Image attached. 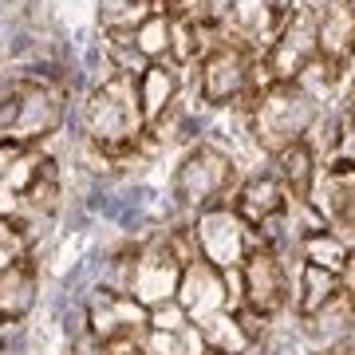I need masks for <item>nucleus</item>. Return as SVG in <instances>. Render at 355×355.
Returning a JSON list of instances; mask_svg holds the SVG:
<instances>
[{"label":"nucleus","instance_id":"1","mask_svg":"<svg viewBox=\"0 0 355 355\" xmlns=\"http://www.w3.org/2000/svg\"><path fill=\"white\" fill-rule=\"evenodd\" d=\"M83 127H87L91 142H99L103 150L111 154V162H119V158H127V154L139 150L142 135H146L139 76L107 71L103 83L91 91L87 107H83Z\"/></svg>","mask_w":355,"mask_h":355},{"label":"nucleus","instance_id":"2","mask_svg":"<svg viewBox=\"0 0 355 355\" xmlns=\"http://www.w3.org/2000/svg\"><path fill=\"white\" fill-rule=\"evenodd\" d=\"M249 127L261 150L280 154L284 146L300 142L308 135V127L316 123V99L304 91V83H272L261 99L249 107Z\"/></svg>","mask_w":355,"mask_h":355},{"label":"nucleus","instance_id":"3","mask_svg":"<svg viewBox=\"0 0 355 355\" xmlns=\"http://www.w3.org/2000/svg\"><path fill=\"white\" fill-rule=\"evenodd\" d=\"M257 44L249 32H229L221 36L202 60V99L209 107H241V99L253 87L257 76Z\"/></svg>","mask_w":355,"mask_h":355},{"label":"nucleus","instance_id":"4","mask_svg":"<svg viewBox=\"0 0 355 355\" xmlns=\"http://www.w3.org/2000/svg\"><path fill=\"white\" fill-rule=\"evenodd\" d=\"M237 186V162L217 146H193L182 166L174 170V198L186 209H214L225 205V198Z\"/></svg>","mask_w":355,"mask_h":355},{"label":"nucleus","instance_id":"5","mask_svg":"<svg viewBox=\"0 0 355 355\" xmlns=\"http://www.w3.org/2000/svg\"><path fill=\"white\" fill-rule=\"evenodd\" d=\"M60 123V99L36 79H20L0 99V139L4 142H32L44 139Z\"/></svg>","mask_w":355,"mask_h":355},{"label":"nucleus","instance_id":"6","mask_svg":"<svg viewBox=\"0 0 355 355\" xmlns=\"http://www.w3.org/2000/svg\"><path fill=\"white\" fill-rule=\"evenodd\" d=\"M355 60V0H328L316 16V64L328 83L343 79Z\"/></svg>","mask_w":355,"mask_h":355},{"label":"nucleus","instance_id":"7","mask_svg":"<svg viewBox=\"0 0 355 355\" xmlns=\"http://www.w3.org/2000/svg\"><path fill=\"white\" fill-rule=\"evenodd\" d=\"M241 280H245V304L257 308L261 316H272L288 300V277L284 261L268 241H253L241 261Z\"/></svg>","mask_w":355,"mask_h":355},{"label":"nucleus","instance_id":"8","mask_svg":"<svg viewBox=\"0 0 355 355\" xmlns=\"http://www.w3.org/2000/svg\"><path fill=\"white\" fill-rule=\"evenodd\" d=\"M193 237H198V253L209 261L214 268L229 272V268H237L249 253V233H245V221L229 205H214V209H205L198 217V229H193Z\"/></svg>","mask_w":355,"mask_h":355},{"label":"nucleus","instance_id":"9","mask_svg":"<svg viewBox=\"0 0 355 355\" xmlns=\"http://www.w3.org/2000/svg\"><path fill=\"white\" fill-rule=\"evenodd\" d=\"M316 16L296 8L288 20V28L280 32V40L265 51V67L272 71L277 83H296L308 67L316 64Z\"/></svg>","mask_w":355,"mask_h":355},{"label":"nucleus","instance_id":"10","mask_svg":"<svg viewBox=\"0 0 355 355\" xmlns=\"http://www.w3.org/2000/svg\"><path fill=\"white\" fill-rule=\"evenodd\" d=\"M182 272L186 265L178 261V253L170 249V241H154L150 249L139 253V265H135V284H130V296L139 304L154 308V304H166L178 296V284H182Z\"/></svg>","mask_w":355,"mask_h":355},{"label":"nucleus","instance_id":"11","mask_svg":"<svg viewBox=\"0 0 355 355\" xmlns=\"http://www.w3.org/2000/svg\"><path fill=\"white\" fill-rule=\"evenodd\" d=\"M225 272L221 268H214L205 257H198V261H190L186 265V272H182V284H178V304L190 312V320H209L217 316V312H225Z\"/></svg>","mask_w":355,"mask_h":355},{"label":"nucleus","instance_id":"12","mask_svg":"<svg viewBox=\"0 0 355 355\" xmlns=\"http://www.w3.org/2000/svg\"><path fill=\"white\" fill-rule=\"evenodd\" d=\"M284 205H288V190L280 186L277 174L249 178L241 190L233 193V214L241 217L245 225H265V221L284 214Z\"/></svg>","mask_w":355,"mask_h":355},{"label":"nucleus","instance_id":"13","mask_svg":"<svg viewBox=\"0 0 355 355\" xmlns=\"http://www.w3.org/2000/svg\"><path fill=\"white\" fill-rule=\"evenodd\" d=\"M277 178L280 186L292 193V202H312V190H316V154L308 146V139L292 142L277 154Z\"/></svg>","mask_w":355,"mask_h":355},{"label":"nucleus","instance_id":"14","mask_svg":"<svg viewBox=\"0 0 355 355\" xmlns=\"http://www.w3.org/2000/svg\"><path fill=\"white\" fill-rule=\"evenodd\" d=\"M36 300V265L16 257L8 272H0V320H20Z\"/></svg>","mask_w":355,"mask_h":355},{"label":"nucleus","instance_id":"15","mask_svg":"<svg viewBox=\"0 0 355 355\" xmlns=\"http://www.w3.org/2000/svg\"><path fill=\"white\" fill-rule=\"evenodd\" d=\"M174 91H178V71L174 64H150L146 71L139 76V95H142V114H146V127H154L158 119L166 114V107L174 103Z\"/></svg>","mask_w":355,"mask_h":355},{"label":"nucleus","instance_id":"16","mask_svg":"<svg viewBox=\"0 0 355 355\" xmlns=\"http://www.w3.org/2000/svg\"><path fill=\"white\" fill-rule=\"evenodd\" d=\"M300 253H304V265H316V268H328L336 277L347 272L352 265V245L343 241L336 229H316V233H304V241H300Z\"/></svg>","mask_w":355,"mask_h":355},{"label":"nucleus","instance_id":"17","mask_svg":"<svg viewBox=\"0 0 355 355\" xmlns=\"http://www.w3.org/2000/svg\"><path fill=\"white\" fill-rule=\"evenodd\" d=\"M340 284H343V277H336V272H328V268L304 265V272H300V296H296V316L312 320L320 308L340 292Z\"/></svg>","mask_w":355,"mask_h":355},{"label":"nucleus","instance_id":"18","mask_svg":"<svg viewBox=\"0 0 355 355\" xmlns=\"http://www.w3.org/2000/svg\"><path fill=\"white\" fill-rule=\"evenodd\" d=\"M170 36H174V20H166V16H146L139 24V32H135V48L150 60V64H158V60H166L170 55Z\"/></svg>","mask_w":355,"mask_h":355},{"label":"nucleus","instance_id":"19","mask_svg":"<svg viewBox=\"0 0 355 355\" xmlns=\"http://www.w3.org/2000/svg\"><path fill=\"white\" fill-rule=\"evenodd\" d=\"M202 336H205V347L209 352H245L249 347V336L241 331V324L225 312L202 320Z\"/></svg>","mask_w":355,"mask_h":355},{"label":"nucleus","instance_id":"20","mask_svg":"<svg viewBox=\"0 0 355 355\" xmlns=\"http://www.w3.org/2000/svg\"><path fill=\"white\" fill-rule=\"evenodd\" d=\"M150 328L154 331H182V328H190V312L178 304V300L154 304L150 308Z\"/></svg>","mask_w":355,"mask_h":355},{"label":"nucleus","instance_id":"21","mask_svg":"<svg viewBox=\"0 0 355 355\" xmlns=\"http://www.w3.org/2000/svg\"><path fill=\"white\" fill-rule=\"evenodd\" d=\"M146 355H186L182 331H146Z\"/></svg>","mask_w":355,"mask_h":355},{"label":"nucleus","instance_id":"22","mask_svg":"<svg viewBox=\"0 0 355 355\" xmlns=\"http://www.w3.org/2000/svg\"><path fill=\"white\" fill-rule=\"evenodd\" d=\"M328 355H355V324H347V328L340 331V340L331 343Z\"/></svg>","mask_w":355,"mask_h":355},{"label":"nucleus","instance_id":"23","mask_svg":"<svg viewBox=\"0 0 355 355\" xmlns=\"http://www.w3.org/2000/svg\"><path fill=\"white\" fill-rule=\"evenodd\" d=\"M12 261H16V257L8 253V245H0V272H8V268H12Z\"/></svg>","mask_w":355,"mask_h":355},{"label":"nucleus","instance_id":"24","mask_svg":"<svg viewBox=\"0 0 355 355\" xmlns=\"http://www.w3.org/2000/svg\"><path fill=\"white\" fill-rule=\"evenodd\" d=\"M16 237V229H8V221H4V217H0V245H8Z\"/></svg>","mask_w":355,"mask_h":355},{"label":"nucleus","instance_id":"25","mask_svg":"<svg viewBox=\"0 0 355 355\" xmlns=\"http://www.w3.org/2000/svg\"><path fill=\"white\" fill-rule=\"evenodd\" d=\"M347 123L355 127V99H352V107H347Z\"/></svg>","mask_w":355,"mask_h":355},{"label":"nucleus","instance_id":"26","mask_svg":"<svg viewBox=\"0 0 355 355\" xmlns=\"http://www.w3.org/2000/svg\"><path fill=\"white\" fill-rule=\"evenodd\" d=\"M205 355H241V352H205Z\"/></svg>","mask_w":355,"mask_h":355}]
</instances>
